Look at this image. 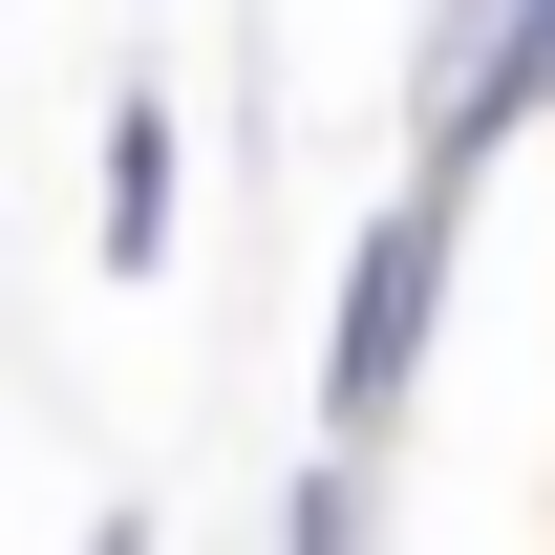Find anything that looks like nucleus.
<instances>
[{"mask_svg":"<svg viewBox=\"0 0 555 555\" xmlns=\"http://www.w3.org/2000/svg\"><path fill=\"white\" fill-rule=\"evenodd\" d=\"M449 257H470V193H427V171L343 235V299H321V449H343V470H385V449H406L427 343H449Z\"/></svg>","mask_w":555,"mask_h":555,"instance_id":"1","label":"nucleus"},{"mask_svg":"<svg viewBox=\"0 0 555 555\" xmlns=\"http://www.w3.org/2000/svg\"><path fill=\"white\" fill-rule=\"evenodd\" d=\"M278 555H363V470H343V449L278 470Z\"/></svg>","mask_w":555,"mask_h":555,"instance_id":"3","label":"nucleus"},{"mask_svg":"<svg viewBox=\"0 0 555 555\" xmlns=\"http://www.w3.org/2000/svg\"><path fill=\"white\" fill-rule=\"evenodd\" d=\"M171 193H193V150H171V107H107V214H86V235H107V278H171Z\"/></svg>","mask_w":555,"mask_h":555,"instance_id":"2","label":"nucleus"},{"mask_svg":"<svg viewBox=\"0 0 555 555\" xmlns=\"http://www.w3.org/2000/svg\"><path fill=\"white\" fill-rule=\"evenodd\" d=\"M86 555H150V513H129V491H107V513H86Z\"/></svg>","mask_w":555,"mask_h":555,"instance_id":"4","label":"nucleus"}]
</instances>
